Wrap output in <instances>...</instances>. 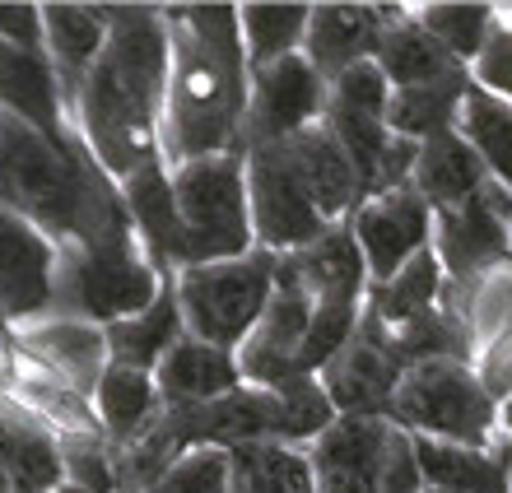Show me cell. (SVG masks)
Here are the masks:
<instances>
[{
  "mask_svg": "<svg viewBox=\"0 0 512 493\" xmlns=\"http://www.w3.org/2000/svg\"><path fill=\"white\" fill-rule=\"evenodd\" d=\"M56 307L52 317H80L112 326L145 312L163 289V275L135 233L89 242V247H56Z\"/></svg>",
  "mask_w": 512,
  "mask_h": 493,
  "instance_id": "cell-4",
  "label": "cell"
},
{
  "mask_svg": "<svg viewBox=\"0 0 512 493\" xmlns=\"http://www.w3.org/2000/svg\"><path fill=\"white\" fill-rule=\"evenodd\" d=\"M387 103H391V84L378 70V61L350 66L345 75L326 84V107L331 112H354V117H382L387 121Z\"/></svg>",
  "mask_w": 512,
  "mask_h": 493,
  "instance_id": "cell-34",
  "label": "cell"
},
{
  "mask_svg": "<svg viewBox=\"0 0 512 493\" xmlns=\"http://www.w3.org/2000/svg\"><path fill=\"white\" fill-rule=\"evenodd\" d=\"M401 373L405 368L396 359V349H391L387 331L364 317L359 331L350 335V345L340 349L317 377H322V391L336 405V414H378V419H387Z\"/></svg>",
  "mask_w": 512,
  "mask_h": 493,
  "instance_id": "cell-15",
  "label": "cell"
},
{
  "mask_svg": "<svg viewBox=\"0 0 512 493\" xmlns=\"http://www.w3.org/2000/svg\"><path fill=\"white\" fill-rule=\"evenodd\" d=\"M224 456H229V493H312V470L303 447L243 442Z\"/></svg>",
  "mask_w": 512,
  "mask_h": 493,
  "instance_id": "cell-30",
  "label": "cell"
},
{
  "mask_svg": "<svg viewBox=\"0 0 512 493\" xmlns=\"http://www.w3.org/2000/svg\"><path fill=\"white\" fill-rule=\"evenodd\" d=\"M378 70L387 75L391 89H419V84H433V80H447V75H457V66L452 56L443 52V42H433L424 28H419L415 14H396L387 24V33H382L378 42Z\"/></svg>",
  "mask_w": 512,
  "mask_h": 493,
  "instance_id": "cell-28",
  "label": "cell"
},
{
  "mask_svg": "<svg viewBox=\"0 0 512 493\" xmlns=\"http://www.w3.org/2000/svg\"><path fill=\"white\" fill-rule=\"evenodd\" d=\"M280 275V256L252 247L238 261H215V266L177 270V307L187 335L219 349H243V340L256 331V321L266 312Z\"/></svg>",
  "mask_w": 512,
  "mask_h": 493,
  "instance_id": "cell-7",
  "label": "cell"
},
{
  "mask_svg": "<svg viewBox=\"0 0 512 493\" xmlns=\"http://www.w3.org/2000/svg\"><path fill=\"white\" fill-rule=\"evenodd\" d=\"M499 428L512 438V396H503V400H499Z\"/></svg>",
  "mask_w": 512,
  "mask_h": 493,
  "instance_id": "cell-40",
  "label": "cell"
},
{
  "mask_svg": "<svg viewBox=\"0 0 512 493\" xmlns=\"http://www.w3.org/2000/svg\"><path fill=\"white\" fill-rule=\"evenodd\" d=\"M396 424L378 414H336V424L308 447L312 493H382V466Z\"/></svg>",
  "mask_w": 512,
  "mask_h": 493,
  "instance_id": "cell-13",
  "label": "cell"
},
{
  "mask_svg": "<svg viewBox=\"0 0 512 493\" xmlns=\"http://www.w3.org/2000/svg\"><path fill=\"white\" fill-rule=\"evenodd\" d=\"M345 224H350V238L364 256L368 284H387L419 252H429L433 242V210L415 187L359 200V210Z\"/></svg>",
  "mask_w": 512,
  "mask_h": 493,
  "instance_id": "cell-12",
  "label": "cell"
},
{
  "mask_svg": "<svg viewBox=\"0 0 512 493\" xmlns=\"http://www.w3.org/2000/svg\"><path fill=\"white\" fill-rule=\"evenodd\" d=\"M168 98H163L159 149L163 163H196L243 154L247 70L238 5H168Z\"/></svg>",
  "mask_w": 512,
  "mask_h": 493,
  "instance_id": "cell-2",
  "label": "cell"
},
{
  "mask_svg": "<svg viewBox=\"0 0 512 493\" xmlns=\"http://www.w3.org/2000/svg\"><path fill=\"white\" fill-rule=\"evenodd\" d=\"M0 112L33 126L42 140L61 149L80 140L75 121H70V98L47 52H19L10 42H0Z\"/></svg>",
  "mask_w": 512,
  "mask_h": 493,
  "instance_id": "cell-17",
  "label": "cell"
},
{
  "mask_svg": "<svg viewBox=\"0 0 512 493\" xmlns=\"http://www.w3.org/2000/svg\"><path fill=\"white\" fill-rule=\"evenodd\" d=\"M103 331H108V363L154 373V368L163 363V354L187 335V326H182V307H177L173 275L163 280L159 298H154L145 312H135V317H126V321H112V326H103Z\"/></svg>",
  "mask_w": 512,
  "mask_h": 493,
  "instance_id": "cell-24",
  "label": "cell"
},
{
  "mask_svg": "<svg viewBox=\"0 0 512 493\" xmlns=\"http://www.w3.org/2000/svg\"><path fill=\"white\" fill-rule=\"evenodd\" d=\"M103 42H108L103 5H42V47L61 75L66 98H75L84 75L94 70Z\"/></svg>",
  "mask_w": 512,
  "mask_h": 493,
  "instance_id": "cell-23",
  "label": "cell"
},
{
  "mask_svg": "<svg viewBox=\"0 0 512 493\" xmlns=\"http://www.w3.org/2000/svg\"><path fill=\"white\" fill-rule=\"evenodd\" d=\"M247 163V205H252V238L261 252L294 256L331 233L326 214L317 210L308 182L298 173L289 145L243 149Z\"/></svg>",
  "mask_w": 512,
  "mask_h": 493,
  "instance_id": "cell-9",
  "label": "cell"
},
{
  "mask_svg": "<svg viewBox=\"0 0 512 493\" xmlns=\"http://www.w3.org/2000/svg\"><path fill=\"white\" fill-rule=\"evenodd\" d=\"M466 94H471V70H457V75L419 84V89H391L387 131L410 140V145H424V140L457 126V112Z\"/></svg>",
  "mask_w": 512,
  "mask_h": 493,
  "instance_id": "cell-29",
  "label": "cell"
},
{
  "mask_svg": "<svg viewBox=\"0 0 512 493\" xmlns=\"http://www.w3.org/2000/svg\"><path fill=\"white\" fill-rule=\"evenodd\" d=\"M415 456H419V470H424V489L512 493L508 452H494V447H452V442L415 438Z\"/></svg>",
  "mask_w": 512,
  "mask_h": 493,
  "instance_id": "cell-26",
  "label": "cell"
},
{
  "mask_svg": "<svg viewBox=\"0 0 512 493\" xmlns=\"http://www.w3.org/2000/svg\"><path fill=\"white\" fill-rule=\"evenodd\" d=\"M10 400V359H5V349H0V405Z\"/></svg>",
  "mask_w": 512,
  "mask_h": 493,
  "instance_id": "cell-39",
  "label": "cell"
},
{
  "mask_svg": "<svg viewBox=\"0 0 512 493\" xmlns=\"http://www.w3.org/2000/svg\"><path fill=\"white\" fill-rule=\"evenodd\" d=\"M396 5H312L303 56L326 84L350 66H364L378 56V42L396 19Z\"/></svg>",
  "mask_w": 512,
  "mask_h": 493,
  "instance_id": "cell-18",
  "label": "cell"
},
{
  "mask_svg": "<svg viewBox=\"0 0 512 493\" xmlns=\"http://www.w3.org/2000/svg\"><path fill=\"white\" fill-rule=\"evenodd\" d=\"M419 19V28L429 33L433 42H443V52L457 61V66L471 70L475 56L485 52L489 33H494V19H499V5H419L410 10Z\"/></svg>",
  "mask_w": 512,
  "mask_h": 493,
  "instance_id": "cell-33",
  "label": "cell"
},
{
  "mask_svg": "<svg viewBox=\"0 0 512 493\" xmlns=\"http://www.w3.org/2000/svg\"><path fill=\"white\" fill-rule=\"evenodd\" d=\"M312 331V294L298 280V270L280 256V275H275V294H270L266 312L256 321V331L238 349V373L243 387H280L289 377H298V359Z\"/></svg>",
  "mask_w": 512,
  "mask_h": 493,
  "instance_id": "cell-10",
  "label": "cell"
},
{
  "mask_svg": "<svg viewBox=\"0 0 512 493\" xmlns=\"http://www.w3.org/2000/svg\"><path fill=\"white\" fill-rule=\"evenodd\" d=\"M108 42L70 98V121L112 182L163 163L159 126L168 98V19L159 5H103Z\"/></svg>",
  "mask_w": 512,
  "mask_h": 493,
  "instance_id": "cell-1",
  "label": "cell"
},
{
  "mask_svg": "<svg viewBox=\"0 0 512 493\" xmlns=\"http://www.w3.org/2000/svg\"><path fill=\"white\" fill-rule=\"evenodd\" d=\"M94 414L108 447H131L135 438H145L163 414V396L154 387V373L108 363V373H103V382L94 391Z\"/></svg>",
  "mask_w": 512,
  "mask_h": 493,
  "instance_id": "cell-25",
  "label": "cell"
},
{
  "mask_svg": "<svg viewBox=\"0 0 512 493\" xmlns=\"http://www.w3.org/2000/svg\"><path fill=\"white\" fill-rule=\"evenodd\" d=\"M173 196H177V224H182L177 270L238 261V256H247L256 247L243 154L177 163Z\"/></svg>",
  "mask_w": 512,
  "mask_h": 493,
  "instance_id": "cell-5",
  "label": "cell"
},
{
  "mask_svg": "<svg viewBox=\"0 0 512 493\" xmlns=\"http://www.w3.org/2000/svg\"><path fill=\"white\" fill-rule=\"evenodd\" d=\"M387 419L410 438L452 442V447H494L499 400L489 396L475 363H415L405 368L391 396Z\"/></svg>",
  "mask_w": 512,
  "mask_h": 493,
  "instance_id": "cell-6",
  "label": "cell"
},
{
  "mask_svg": "<svg viewBox=\"0 0 512 493\" xmlns=\"http://www.w3.org/2000/svg\"><path fill=\"white\" fill-rule=\"evenodd\" d=\"M14 345L33 368L52 373L84 400H94L98 382L108 373V331L80 317H42L14 326Z\"/></svg>",
  "mask_w": 512,
  "mask_h": 493,
  "instance_id": "cell-16",
  "label": "cell"
},
{
  "mask_svg": "<svg viewBox=\"0 0 512 493\" xmlns=\"http://www.w3.org/2000/svg\"><path fill=\"white\" fill-rule=\"evenodd\" d=\"M457 131H461V140L480 154L489 177L512 191V103H503V98H494L471 84V94L461 98Z\"/></svg>",
  "mask_w": 512,
  "mask_h": 493,
  "instance_id": "cell-32",
  "label": "cell"
},
{
  "mask_svg": "<svg viewBox=\"0 0 512 493\" xmlns=\"http://www.w3.org/2000/svg\"><path fill=\"white\" fill-rule=\"evenodd\" d=\"M489 182H494V177H489V168L480 163V154H475V149L461 140L457 126L419 145V154H415V177H410V187H415L419 196L429 200L433 214L466 205V200L480 196Z\"/></svg>",
  "mask_w": 512,
  "mask_h": 493,
  "instance_id": "cell-22",
  "label": "cell"
},
{
  "mask_svg": "<svg viewBox=\"0 0 512 493\" xmlns=\"http://www.w3.org/2000/svg\"><path fill=\"white\" fill-rule=\"evenodd\" d=\"M284 145H289V154H294L298 173H303L312 200H317V210L326 214V224L331 228L345 224V219L359 210L364 191H359L354 163L345 159L340 140L326 131V121H317V126H308V131H298L294 140H284Z\"/></svg>",
  "mask_w": 512,
  "mask_h": 493,
  "instance_id": "cell-21",
  "label": "cell"
},
{
  "mask_svg": "<svg viewBox=\"0 0 512 493\" xmlns=\"http://www.w3.org/2000/svg\"><path fill=\"white\" fill-rule=\"evenodd\" d=\"M382 493H424V470H419V456H415V438L405 428L391 433V452H387V466H382Z\"/></svg>",
  "mask_w": 512,
  "mask_h": 493,
  "instance_id": "cell-37",
  "label": "cell"
},
{
  "mask_svg": "<svg viewBox=\"0 0 512 493\" xmlns=\"http://www.w3.org/2000/svg\"><path fill=\"white\" fill-rule=\"evenodd\" d=\"M429 247L452 294L443 303L466 312V303L489 275L512 270V191L489 182L480 196H471L457 210H438Z\"/></svg>",
  "mask_w": 512,
  "mask_h": 493,
  "instance_id": "cell-8",
  "label": "cell"
},
{
  "mask_svg": "<svg viewBox=\"0 0 512 493\" xmlns=\"http://www.w3.org/2000/svg\"><path fill=\"white\" fill-rule=\"evenodd\" d=\"M56 242L0 205V321L28 326L56 307Z\"/></svg>",
  "mask_w": 512,
  "mask_h": 493,
  "instance_id": "cell-14",
  "label": "cell"
},
{
  "mask_svg": "<svg viewBox=\"0 0 512 493\" xmlns=\"http://www.w3.org/2000/svg\"><path fill=\"white\" fill-rule=\"evenodd\" d=\"M447 298V280H443V266H438V256L419 252L410 266H401L391 275L387 284H368V303H364V317L378 321L382 331H401L410 321H419L424 312L433 307H443Z\"/></svg>",
  "mask_w": 512,
  "mask_h": 493,
  "instance_id": "cell-27",
  "label": "cell"
},
{
  "mask_svg": "<svg viewBox=\"0 0 512 493\" xmlns=\"http://www.w3.org/2000/svg\"><path fill=\"white\" fill-rule=\"evenodd\" d=\"M126 205V219H131L135 238L149 252V261L163 270V275H177V247H182V224H177V196H173V168L168 163H154L145 173L117 182Z\"/></svg>",
  "mask_w": 512,
  "mask_h": 493,
  "instance_id": "cell-20",
  "label": "cell"
},
{
  "mask_svg": "<svg viewBox=\"0 0 512 493\" xmlns=\"http://www.w3.org/2000/svg\"><path fill=\"white\" fill-rule=\"evenodd\" d=\"M154 387L163 396V410H191V405H210L243 387L238 373V354L219 345H205L196 335H182L163 363L154 368Z\"/></svg>",
  "mask_w": 512,
  "mask_h": 493,
  "instance_id": "cell-19",
  "label": "cell"
},
{
  "mask_svg": "<svg viewBox=\"0 0 512 493\" xmlns=\"http://www.w3.org/2000/svg\"><path fill=\"white\" fill-rule=\"evenodd\" d=\"M312 5H238V33H243L247 70H266L275 61L303 52L308 42Z\"/></svg>",
  "mask_w": 512,
  "mask_h": 493,
  "instance_id": "cell-31",
  "label": "cell"
},
{
  "mask_svg": "<svg viewBox=\"0 0 512 493\" xmlns=\"http://www.w3.org/2000/svg\"><path fill=\"white\" fill-rule=\"evenodd\" d=\"M149 493H229V456L219 447H196L163 470Z\"/></svg>",
  "mask_w": 512,
  "mask_h": 493,
  "instance_id": "cell-35",
  "label": "cell"
},
{
  "mask_svg": "<svg viewBox=\"0 0 512 493\" xmlns=\"http://www.w3.org/2000/svg\"><path fill=\"white\" fill-rule=\"evenodd\" d=\"M326 117V80L308 66L298 52L289 61H275L266 70H252L247 89V121H243V149L256 145H284L298 131H308Z\"/></svg>",
  "mask_w": 512,
  "mask_h": 493,
  "instance_id": "cell-11",
  "label": "cell"
},
{
  "mask_svg": "<svg viewBox=\"0 0 512 493\" xmlns=\"http://www.w3.org/2000/svg\"><path fill=\"white\" fill-rule=\"evenodd\" d=\"M424 493H447V489H424Z\"/></svg>",
  "mask_w": 512,
  "mask_h": 493,
  "instance_id": "cell-41",
  "label": "cell"
},
{
  "mask_svg": "<svg viewBox=\"0 0 512 493\" xmlns=\"http://www.w3.org/2000/svg\"><path fill=\"white\" fill-rule=\"evenodd\" d=\"M471 84L503 98V103H512V10H499V19H494L485 52L475 56L471 66Z\"/></svg>",
  "mask_w": 512,
  "mask_h": 493,
  "instance_id": "cell-36",
  "label": "cell"
},
{
  "mask_svg": "<svg viewBox=\"0 0 512 493\" xmlns=\"http://www.w3.org/2000/svg\"><path fill=\"white\" fill-rule=\"evenodd\" d=\"M508 466H512V452H508Z\"/></svg>",
  "mask_w": 512,
  "mask_h": 493,
  "instance_id": "cell-42",
  "label": "cell"
},
{
  "mask_svg": "<svg viewBox=\"0 0 512 493\" xmlns=\"http://www.w3.org/2000/svg\"><path fill=\"white\" fill-rule=\"evenodd\" d=\"M0 42L19 52H47L42 47V5H0Z\"/></svg>",
  "mask_w": 512,
  "mask_h": 493,
  "instance_id": "cell-38",
  "label": "cell"
},
{
  "mask_svg": "<svg viewBox=\"0 0 512 493\" xmlns=\"http://www.w3.org/2000/svg\"><path fill=\"white\" fill-rule=\"evenodd\" d=\"M0 205L24 214L56 247H89L117 233H135L122 191L94 163L84 140L61 149L5 112H0Z\"/></svg>",
  "mask_w": 512,
  "mask_h": 493,
  "instance_id": "cell-3",
  "label": "cell"
}]
</instances>
